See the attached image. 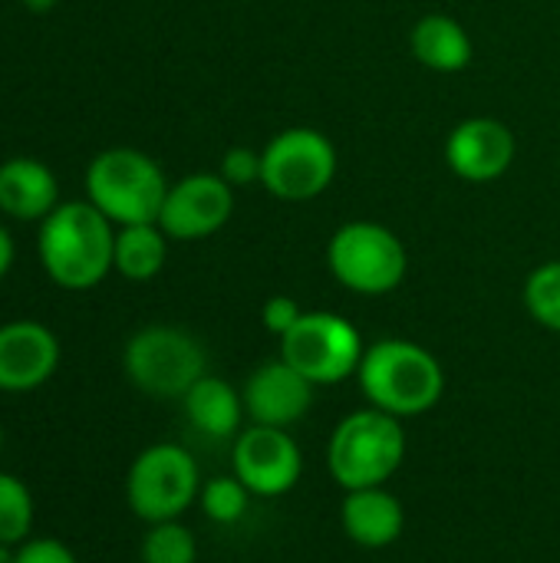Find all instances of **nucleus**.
Returning <instances> with one entry per match:
<instances>
[{"mask_svg":"<svg viewBox=\"0 0 560 563\" xmlns=\"http://www.w3.org/2000/svg\"><path fill=\"white\" fill-rule=\"evenodd\" d=\"M446 162L465 181H495L515 162V135L498 119H465L452 129L446 142Z\"/></svg>","mask_w":560,"mask_h":563,"instance_id":"4468645a","label":"nucleus"},{"mask_svg":"<svg viewBox=\"0 0 560 563\" xmlns=\"http://www.w3.org/2000/svg\"><path fill=\"white\" fill-rule=\"evenodd\" d=\"M36 254L56 287L89 290L112 271L116 224L92 201H59L40 221Z\"/></svg>","mask_w":560,"mask_h":563,"instance_id":"f257e3e1","label":"nucleus"},{"mask_svg":"<svg viewBox=\"0 0 560 563\" xmlns=\"http://www.w3.org/2000/svg\"><path fill=\"white\" fill-rule=\"evenodd\" d=\"M231 211H234V188L221 175L198 172L168 185L158 228L172 241H201L221 231Z\"/></svg>","mask_w":560,"mask_h":563,"instance_id":"9b49d317","label":"nucleus"},{"mask_svg":"<svg viewBox=\"0 0 560 563\" xmlns=\"http://www.w3.org/2000/svg\"><path fill=\"white\" fill-rule=\"evenodd\" d=\"M59 340L40 320H10L0 327V393H33L53 379Z\"/></svg>","mask_w":560,"mask_h":563,"instance_id":"ddd939ff","label":"nucleus"},{"mask_svg":"<svg viewBox=\"0 0 560 563\" xmlns=\"http://www.w3.org/2000/svg\"><path fill=\"white\" fill-rule=\"evenodd\" d=\"M13 254H17V247H13V238H10V231L0 224V280L10 274V267H13Z\"/></svg>","mask_w":560,"mask_h":563,"instance_id":"bb28decb","label":"nucleus"},{"mask_svg":"<svg viewBox=\"0 0 560 563\" xmlns=\"http://www.w3.org/2000/svg\"><path fill=\"white\" fill-rule=\"evenodd\" d=\"M300 317H304L300 303H297L294 297H287V294H277V297H271V300L261 307V323H264V330H271L277 340H281Z\"/></svg>","mask_w":560,"mask_h":563,"instance_id":"393cba45","label":"nucleus"},{"mask_svg":"<svg viewBox=\"0 0 560 563\" xmlns=\"http://www.w3.org/2000/svg\"><path fill=\"white\" fill-rule=\"evenodd\" d=\"M413 56L436 73H459L472 63V36L449 13H429L413 26Z\"/></svg>","mask_w":560,"mask_h":563,"instance_id":"a211bd4d","label":"nucleus"},{"mask_svg":"<svg viewBox=\"0 0 560 563\" xmlns=\"http://www.w3.org/2000/svg\"><path fill=\"white\" fill-rule=\"evenodd\" d=\"M231 188H248V185H261V152L248 148V145H234L224 152L221 158V172H218Z\"/></svg>","mask_w":560,"mask_h":563,"instance_id":"b1692460","label":"nucleus"},{"mask_svg":"<svg viewBox=\"0 0 560 563\" xmlns=\"http://www.w3.org/2000/svg\"><path fill=\"white\" fill-rule=\"evenodd\" d=\"M168 257V234L158 224H125L116 231V254L112 271L125 280H152L165 267Z\"/></svg>","mask_w":560,"mask_h":563,"instance_id":"6ab92c4d","label":"nucleus"},{"mask_svg":"<svg viewBox=\"0 0 560 563\" xmlns=\"http://www.w3.org/2000/svg\"><path fill=\"white\" fill-rule=\"evenodd\" d=\"M185 419L195 432L208 439H234L244 416L241 393L221 376H201L182 399Z\"/></svg>","mask_w":560,"mask_h":563,"instance_id":"f3484780","label":"nucleus"},{"mask_svg":"<svg viewBox=\"0 0 560 563\" xmlns=\"http://www.w3.org/2000/svg\"><path fill=\"white\" fill-rule=\"evenodd\" d=\"M201 472L188 449L175 442H155L135 455L125 475V505L145 521H178L201 495Z\"/></svg>","mask_w":560,"mask_h":563,"instance_id":"423d86ee","label":"nucleus"},{"mask_svg":"<svg viewBox=\"0 0 560 563\" xmlns=\"http://www.w3.org/2000/svg\"><path fill=\"white\" fill-rule=\"evenodd\" d=\"M33 538V495L23 478L0 472V544L20 548Z\"/></svg>","mask_w":560,"mask_h":563,"instance_id":"aec40b11","label":"nucleus"},{"mask_svg":"<svg viewBox=\"0 0 560 563\" xmlns=\"http://www.w3.org/2000/svg\"><path fill=\"white\" fill-rule=\"evenodd\" d=\"M122 369L129 383L152 399H185V393L208 376V356L188 330L152 323L129 336Z\"/></svg>","mask_w":560,"mask_h":563,"instance_id":"39448f33","label":"nucleus"},{"mask_svg":"<svg viewBox=\"0 0 560 563\" xmlns=\"http://www.w3.org/2000/svg\"><path fill=\"white\" fill-rule=\"evenodd\" d=\"M0 563H17V548L0 544Z\"/></svg>","mask_w":560,"mask_h":563,"instance_id":"c85d7f7f","label":"nucleus"},{"mask_svg":"<svg viewBox=\"0 0 560 563\" xmlns=\"http://www.w3.org/2000/svg\"><path fill=\"white\" fill-rule=\"evenodd\" d=\"M59 205L56 175L30 155L0 165V211L17 221H43Z\"/></svg>","mask_w":560,"mask_h":563,"instance_id":"dca6fc26","label":"nucleus"},{"mask_svg":"<svg viewBox=\"0 0 560 563\" xmlns=\"http://www.w3.org/2000/svg\"><path fill=\"white\" fill-rule=\"evenodd\" d=\"M168 181L155 158L139 148H106L86 168V201H92L116 228L158 224Z\"/></svg>","mask_w":560,"mask_h":563,"instance_id":"20e7f679","label":"nucleus"},{"mask_svg":"<svg viewBox=\"0 0 560 563\" xmlns=\"http://www.w3.org/2000/svg\"><path fill=\"white\" fill-rule=\"evenodd\" d=\"M241 399H244V416L254 426L290 429L310 412L314 383L304 373H297L287 360H271L248 376Z\"/></svg>","mask_w":560,"mask_h":563,"instance_id":"f8f14e48","label":"nucleus"},{"mask_svg":"<svg viewBox=\"0 0 560 563\" xmlns=\"http://www.w3.org/2000/svg\"><path fill=\"white\" fill-rule=\"evenodd\" d=\"M231 468L241 485L257 498H281L287 495L304 475V452L287 435V429L251 426L234 435Z\"/></svg>","mask_w":560,"mask_h":563,"instance_id":"9d476101","label":"nucleus"},{"mask_svg":"<svg viewBox=\"0 0 560 563\" xmlns=\"http://www.w3.org/2000/svg\"><path fill=\"white\" fill-rule=\"evenodd\" d=\"M142 563H198V541L191 528L178 521H158L149 525L142 548H139Z\"/></svg>","mask_w":560,"mask_h":563,"instance_id":"412c9836","label":"nucleus"},{"mask_svg":"<svg viewBox=\"0 0 560 563\" xmlns=\"http://www.w3.org/2000/svg\"><path fill=\"white\" fill-rule=\"evenodd\" d=\"M251 498L254 495L241 485V478L221 475V478H208L201 485L198 505H201V511H205L208 521H215V525H238L248 515Z\"/></svg>","mask_w":560,"mask_h":563,"instance_id":"4be33fe9","label":"nucleus"},{"mask_svg":"<svg viewBox=\"0 0 560 563\" xmlns=\"http://www.w3.org/2000/svg\"><path fill=\"white\" fill-rule=\"evenodd\" d=\"M356 379L366 402L396 419H413L436 409L446 393L442 363L413 340L373 343L360 360Z\"/></svg>","mask_w":560,"mask_h":563,"instance_id":"f03ea898","label":"nucleus"},{"mask_svg":"<svg viewBox=\"0 0 560 563\" xmlns=\"http://www.w3.org/2000/svg\"><path fill=\"white\" fill-rule=\"evenodd\" d=\"M327 264L347 290L383 297L403 284L409 257L403 241L389 228L373 221H350L333 231Z\"/></svg>","mask_w":560,"mask_h":563,"instance_id":"0eeeda50","label":"nucleus"},{"mask_svg":"<svg viewBox=\"0 0 560 563\" xmlns=\"http://www.w3.org/2000/svg\"><path fill=\"white\" fill-rule=\"evenodd\" d=\"M406 462L403 419L383 409H356L343 416L327 445V468L347 492L386 485Z\"/></svg>","mask_w":560,"mask_h":563,"instance_id":"7ed1b4c3","label":"nucleus"},{"mask_svg":"<svg viewBox=\"0 0 560 563\" xmlns=\"http://www.w3.org/2000/svg\"><path fill=\"white\" fill-rule=\"evenodd\" d=\"M525 307L541 327L560 333V261H548L531 271L525 280Z\"/></svg>","mask_w":560,"mask_h":563,"instance_id":"5701e85b","label":"nucleus"},{"mask_svg":"<svg viewBox=\"0 0 560 563\" xmlns=\"http://www.w3.org/2000/svg\"><path fill=\"white\" fill-rule=\"evenodd\" d=\"M17 563H79L76 554L56 538H30L17 548Z\"/></svg>","mask_w":560,"mask_h":563,"instance_id":"a878e982","label":"nucleus"},{"mask_svg":"<svg viewBox=\"0 0 560 563\" xmlns=\"http://www.w3.org/2000/svg\"><path fill=\"white\" fill-rule=\"evenodd\" d=\"M337 148L317 129H284L261 152V185L284 201H310L330 188Z\"/></svg>","mask_w":560,"mask_h":563,"instance_id":"1a4fd4ad","label":"nucleus"},{"mask_svg":"<svg viewBox=\"0 0 560 563\" xmlns=\"http://www.w3.org/2000/svg\"><path fill=\"white\" fill-rule=\"evenodd\" d=\"M0 452H3V426H0Z\"/></svg>","mask_w":560,"mask_h":563,"instance_id":"c756f323","label":"nucleus"},{"mask_svg":"<svg viewBox=\"0 0 560 563\" xmlns=\"http://www.w3.org/2000/svg\"><path fill=\"white\" fill-rule=\"evenodd\" d=\"M30 13H50L56 7V0H20Z\"/></svg>","mask_w":560,"mask_h":563,"instance_id":"cd10ccee","label":"nucleus"},{"mask_svg":"<svg viewBox=\"0 0 560 563\" xmlns=\"http://www.w3.org/2000/svg\"><path fill=\"white\" fill-rule=\"evenodd\" d=\"M340 525L356 548L383 551L399 541V534L406 528V511H403V501L393 492H386L383 485L380 488H353V492H347V498L340 505Z\"/></svg>","mask_w":560,"mask_h":563,"instance_id":"2eb2a0df","label":"nucleus"},{"mask_svg":"<svg viewBox=\"0 0 560 563\" xmlns=\"http://www.w3.org/2000/svg\"><path fill=\"white\" fill-rule=\"evenodd\" d=\"M366 346L360 330L340 313H304L281 336V360H287L297 373H304L314 386L343 383L360 369Z\"/></svg>","mask_w":560,"mask_h":563,"instance_id":"6e6552de","label":"nucleus"}]
</instances>
